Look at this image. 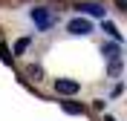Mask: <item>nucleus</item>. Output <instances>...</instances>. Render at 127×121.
<instances>
[{"label":"nucleus","mask_w":127,"mask_h":121,"mask_svg":"<svg viewBox=\"0 0 127 121\" xmlns=\"http://www.w3.org/2000/svg\"><path fill=\"white\" fill-rule=\"evenodd\" d=\"M29 20L38 26V29H52V26H55V12L46 9V6H38V9L29 12Z\"/></svg>","instance_id":"obj_1"},{"label":"nucleus","mask_w":127,"mask_h":121,"mask_svg":"<svg viewBox=\"0 0 127 121\" xmlns=\"http://www.w3.org/2000/svg\"><path fill=\"white\" fill-rule=\"evenodd\" d=\"M26 75H29V78H35V81H38L40 75H43V69H40V66H29V69H26Z\"/></svg>","instance_id":"obj_10"},{"label":"nucleus","mask_w":127,"mask_h":121,"mask_svg":"<svg viewBox=\"0 0 127 121\" xmlns=\"http://www.w3.org/2000/svg\"><path fill=\"white\" fill-rule=\"evenodd\" d=\"M101 26H104V32L110 35V38H113V40H121V32H119V29H116V26H113V23H110V20H104V23H101Z\"/></svg>","instance_id":"obj_7"},{"label":"nucleus","mask_w":127,"mask_h":121,"mask_svg":"<svg viewBox=\"0 0 127 121\" xmlns=\"http://www.w3.org/2000/svg\"><path fill=\"white\" fill-rule=\"evenodd\" d=\"M0 58H3V64H12V55H9V46L0 40Z\"/></svg>","instance_id":"obj_9"},{"label":"nucleus","mask_w":127,"mask_h":121,"mask_svg":"<svg viewBox=\"0 0 127 121\" xmlns=\"http://www.w3.org/2000/svg\"><path fill=\"white\" fill-rule=\"evenodd\" d=\"M116 6H121V9H124V6H127V0H116Z\"/></svg>","instance_id":"obj_12"},{"label":"nucleus","mask_w":127,"mask_h":121,"mask_svg":"<svg viewBox=\"0 0 127 121\" xmlns=\"http://www.w3.org/2000/svg\"><path fill=\"white\" fill-rule=\"evenodd\" d=\"M119 52H121V49H119V43H107V46H101V55H104V58H110V61L121 58Z\"/></svg>","instance_id":"obj_5"},{"label":"nucleus","mask_w":127,"mask_h":121,"mask_svg":"<svg viewBox=\"0 0 127 121\" xmlns=\"http://www.w3.org/2000/svg\"><path fill=\"white\" fill-rule=\"evenodd\" d=\"M66 32L69 35H90L93 32V23H90L87 17H72L69 23H66Z\"/></svg>","instance_id":"obj_2"},{"label":"nucleus","mask_w":127,"mask_h":121,"mask_svg":"<svg viewBox=\"0 0 127 121\" xmlns=\"http://www.w3.org/2000/svg\"><path fill=\"white\" fill-rule=\"evenodd\" d=\"M121 72V58H116V61H113V64H110V75H113V78H116V75H119Z\"/></svg>","instance_id":"obj_11"},{"label":"nucleus","mask_w":127,"mask_h":121,"mask_svg":"<svg viewBox=\"0 0 127 121\" xmlns=\"http://www.w3.org/2000/svg\"><path fill=\"white\" fill-rule=\"evenodd\" d=\"M81 89L78 81H72V78H58L55 81V92H61V95H75Z\"/></svg>","instance_id":"obj_3"},{"label":"nucleus","mask_w":127,"mask_h":121,"mask_svg":"<svg viewBox=\"0 0 127 121\" xmlns=\"http://www.w3.org/2000/svg\"><path fill=\"white\" fill-rule=\"evenodd\" d=\"M75 9H78L81 15H90V17H101V20H104V15H107V9H104L101 3H78Z\"/></svg>","instance_id":"obj_4"},{"label":"nucleus","mask_w":127,"mask_h":121,"mask_svg":"<svg viewBox=\"0 0 127 121\" xmlns=\"http://www.w3.org/2000/svg\"><path fill=\"white\" fill-rule=\"evenodd\" d=\"M64 113H69V115H84V107L75 104V101H64Z\"/></svg>","instance_id":"obj_6"},{"label":"nucleus","mask_w":127,"mask_h":121,"mask_svg":"<svg viewBox=\"0 0 127 121\" xmlns=\"http://www.w3.org/2000/svg\"><path fill=\"white\" fill-rule=\"evenodd\" d=\"M104 121H116V118H104Z\"/></svg>","instance_id":"obj_13"},{"label":"nucleus","mask_w":127,"mask_h":121,"mask_svg":"<svg viewBox=\"0 0 127 121\" xmlns=\"http://www.w3.org/2000/svg\"><path fill=\"white\" fill-rule=\"evenodd\" d=\"M26 49H29V38H20V40L15 43V55H23Z\"/></svg>","instance_id":"obj_8"}]
</instances>
